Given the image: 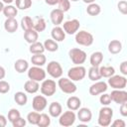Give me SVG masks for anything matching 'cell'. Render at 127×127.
Returning a JSON list of instances; mask_svg holds the SVG:
<instances>
[{"instance_id": "6da1fadb", "label": "cell", "mask_w": 127, "mask_h": 127, "mask_svg": "<svg viewBox=\"0 0 127 127\" xmlns=\"http://www.w3.org/2000/svg\"><path fill=\"white\" fill-rule=\"evenodd\" d=\"M113 116L112 108L108 106H104L99 110L98 114V124L102 127H107L111 124V119Z\"/></svg>"}, {"instance_id": "7a4b0ae2", "label": "cell", "mask_w": 127, "mask_h": 127, "mask_svg": "<svg viewBox=\"0 0 127 127\" xmlns=\"http://www.w3.org/2000/svg\"><path fill=\"white\" fill-rule=\"evenodd\" d=\"M68 56H69V59L71 60V62L76 65H80L86 60V53L77 48H73V49L69 50Z\"/></svg>"}, {"instance_id": "3957f363", "label": "cell", "mask_w": 127, "mask_h": 127, "mask_svg": "<svg viewBox=\"0 0 127 127\" xmlns=\"http://www.w3.org/2000/svg\"><path fill=\"white\" fill-rule=\"evenodd\" d=\"M85 74H86V69L82 65L73 66V67L69 68L67 71V76L72 81H78V80L83 79Z\"/></svg>"}, {"instance_id": "277c9868", "label": "cell", "mask_w": 127, "mask_h": 127, "mask_svg": "<svg viewBox=\"0 0 127 127\" xmlns=\"http://www.w3.org/2000/svg\"><path fill=\"white\" fill-rule=\"evenodd\" d=\"M58 85L63 92L67 93V94H71L76 91V85L69 78L61 77L58 81Z\"/></svg>"}, {"instance_id": "5b68a950", "label": "cell", "mask_w": 127, "mask_h": 127, "mask_svg": "<svg viewBox=\"0 0 127 127\" xmlns=\"http://www.w3.org/2000/svg\"><path fill=\"white\" fill-rule=\"evenodd\" d=\"M75 42L80 46H90L93 43V36L86 31H79L75 35Z\"/></svg>"}, {"instance_id": "8992f818", "label": "cell", "mask_w": 127, "mask_h": 127, "mask_svg": "<svg viewBox=\"0 0 127 127\" xmlns=\"http://www.w3.org/2000/svg\"><path fill=\"white\" fill-rule=\"evenodd\" d=\"M57 91L56 82L53 79H44L41 84V92L45 96H52Z\"/></svg>"}, {"instance_id": "52a82bcc", "label": "cell", "mask_w": 127, "mask_h": 127, "mask_svg": "<svg viewBox=\"0 0 127 127\" xmlns=\"http://www.w3.org/2000/svg\"><path fill=\"white\" fill-rule=\"evenodd\" d=\"M28 77L30 79L36 80V81H43L46 78V71L41 68L40 66L34 65L30 68H28Z\"/></svg>"}, {"instance_id": "ba28073f", "label": "cell", "mask_w": 127, "mask_h": 127, "mask_svg": "<svg viewBox=\"0 0 127 127\" xmlns=\"http://www.w3.org/2000/svg\"><path fill=\"white\" fill-rule=\"evenodd\" d=\"M108 84L114 88V89H123L126 87L127 84V79L125 76L122 75H111L108 79Z\"/></svg>"}, {"instance_id": "9c48e42d", "label": "cell", "mask_w": 127, "mask_h": 127, "mask_svg": "<svg viewBox=\"0 0 127 127\" xmlns=\"http://www.w3.org/2000/svg\"><path fill=\"white\" fill-rule=\"evenodd\" d=\"M75 114L72 110H68L64 112L63 114L60 115V119H59V123L60 125L64 126V127H68L71 126L74 121H75Z\"/></svg>"}, {"instance_id": "30bf717a", "label": "cell", "mask_w": 127, "mask_h": 127, "mask_svg": "<svg viewBox=\"0 0 127 127\" xmlns=\"http://www.w3.org/2000/svg\"><path fill=\"white\" fill-rule=\"evenodd\" d=\"M47 71L54 78H60L63 74V68H62L61 64L56 61H52L48 64Z\"/></svg>"}, {"instance_id": "8fae6325", "label": "cell", "mask_w": 127, "mask_h": 127, "mask_svg": "<svg viewBox=\"0 0 127 127\" xmlns=\"http://www.w3.org/2000/svg\"><path fill=\"white\" fill-rule=\"evenodd\" d=\"M110 95L111 100H113L117 104H122L127 102V92L123 89H114Z\"/></svg>"}, {"instance_id": "7c38bea8", "label": "cell", "mask_w": 127, "mask_h": 127, "mask_svg": "<svg viewBox=\"0 0 127 127\" xmlns=\"http://www.w3.org/2000/svg\"><path fill=\"white\" fill-rule=\"evenodd\" d=\"M79 21L76 20V19H72V20H69V21H66L64 23V31L68 34V35H72V34H75L78 29H79Z\"/></svg>"}, {"instance_id": "4fadbf2b", "label": "cell", "mask_w": 127, "mask_h": 127, "mask_svg": "<svg viewBox=\"0 0 127 127\" xmlns=\"http://www.w3.org/2000/svg\"><path fill=\"white\" fill-rule=\"evenodd\" d=\"M47 98L43 95H36L34 98H33V101H32V106L34 108L35 111H43L46 107H47Z\"/></svg>"}, {"instance_id": "5bb4252c", "label": "cell", "mask_w": 127, "mask_h": 127, "mask_svg": "<svg viewBox=\"0 0 127 127\" xmlns=\"http://www.w3.org/2000/svg\"><path fill=\"white\" fill-rule=\"evenodd\" d=\"M106 90H107V83L104 81H97V82L93 83L92 85H90V87H89V93L93 96L103 93Z\"/></svg>"}, {"instance_id": "9a60e30c", "label": "cell", "mask_w": 127, "mask_h": 127, "mask_svg": "<svg viewBox=\"0 0 127 127\" xmlns=\"http://www.w3.org/2000/svg\"><path fill=\"white\" fill-rule=\"evenodd\" d=\"M77 110H78L77 111V118L79 119V121H81L83 123H87L91 120L92 113H91L89 108L82 107V108H78Z\"/></svg>"}, {"instance_id": "2e32d148", "label": "cell", "mask_w": 127, "mask_h": 127, "mask_svg": "<svg viewBox=\"0 0 127 127\" xmlns=\"http://www.w3.org/2000/svg\"><path fill=\"white\" fill-rule=\"evenodd\" d=\"M50 17H51V21L52 23L55 25V26H59L63 23V20H64V12L57 8V9H54L51 14H50Z\"/></svg>"}, {"instance_id": "e0dca14e", "label": "cell", "mask_w": 127, "mask_h": 127, "mask_svg": "<svg viewBox=\"0 0 127 127\" xmlns=\"http://www.w3.org/2000/svg\"><path fill=\"white\" fill-rule=\"evenodd\" d=\"M51 35H52L53 40H55L56 42H62L65 38V32L64 31L63 28H61L59 26H56L52 29Z\"/></svg>"}, {"instance_id": "ac0fdd59", "label": "cell", "mask_w": 127, "mask_h": 127, "mask_svg": "<svg viewBox=\"0 0 127 127\" xmlns=\"http://www.w3.org/2000/svg\"><path fill=\"white\" fill-rule=\"evenodd\" d=\"M39 88H40L39 82L36 80H33V79L27 80L24 84V89L28 93H36L39 90Z\"/></svg>"}, {"instance_id": "d6986e66", "label": "cell", "mask_w": 127, "mask_h": 127, "mask_svg": "<svg viewBox=\"0 0 127 127\" xmlns=\"http://www.w3.org/2000/svg\"><path fill=\"white\" fill-rule=\"evenodd\" d=\"M4 28L8 33H14L18 29V22L15 18H7L4 22Z\"/></svg>"}, {"instance_id": "ffe728a7", "label": "cell", "mask_w": 127, "mask_h": 127, "mask_svg": "<svg viewBox=\"0 0 127 127\" xmlns=\"http://www.w3.org/2000/svg\"><path fill=\"white\" fill-rule=\"evenodd\" d=\"M63 108L59 102H52L49 106V113L52 117H59L62 114Z\"/></svg>"}, {"instance_id": "44dd1931", "label": "cell", "mask_w": 127, "mask_h": 127, "mask_svg": "<svg viewBox=\"0 0 127 127\" xmlns=\"http://www.w3.org/2000/svg\"><path fill=\"white\" fill-rule=\"evenodd\" d=\"M80 104H81V101L77 96H70L66 101L67 108L69 110H72V111L77 110L80 107Z\"/></svg>"}, {"instance_id": "7402d4cb", "label": "cell", "mask_w": 127, "mask_h": 127, "mask_svg": "<svg viewBox=\"0 0 127 127\" xmlns=\"http://www.w3.org/2000/svg\"><path fill=\"white\" fill-rule=\"evenodd\" d=\"M103 61V54L101 52H94L89 59L91 66H99Z\"/></svg>"}, {"instance_id": "603a6c76", "label": "cell", "mask_w": 127, "mask_h": 127, "mask_svg": "<svg viewBox=\"0 0 127 127\" xmlns=\"http://www.w3.org/2000/svg\"><path fill=\"white\" fill-rule=\"evenodd\" d=\"M38 32L34 29H31V30H28V31H25V34H24V38L26 40L27 43L29 44H33L35 42L38 41Z\"/></svg>"}, {"instance_id": "cb8c5ba5", "label": "cell", "mask_w": 127, "mask_h": 127, "mask_svg": "<svg viewBox=\"0 0 127 127\" xmlns=\"http://www.w3.org/2000/svg\"><path fill=\"white\" fill-rule=\"evenodd\" d=\"M14 68L16 69L17 72L22 73V72H25V71L29 68V64H28L27 61L20 59V60H17V61L15 62V64H14Z\"/></svg>"}, {"instance_id": "d4e9b609", "label": "cell", "mask_w": 127, "mask_h": 127, "mask_svg": "<svg viewBox=\"0 0 127 127\" xmlns=\"http://www.w3.org/2000/svg\"><path fill=\"white\" fill-rule=\"evenodd\" d=\"M121 50H122V44L118 40H112L108 44V51H109V53H111L113 55L120 53Z\"/></svg>"}, {"instance_id": "484cf974", "label": "cell", "mask_w": 127, "mask_h": 127, "mask_svg": "<svg viewBox=\"0 0 127 127\" xmlns=\"http://www.w3.org/2000/svg\"><path fill=\"white\" fill-rule=\"evenodd\" d=\"M46 61H47V59H46L45 55H43V54H35V55H33L32 58H31L32 64H33L34 65H37V66H42V65H44V64H46Z\"/></svg>"}, {"instance_id": "4316f807", "label": "cell", "mask_w": 127, "mask_h": 127, "mask_svg": "<svg viewBox=\"0 0 127 127\" xmlns=\"http://www.w3.org/2000/svg\"><path fill=\"white\" fill-rule=\"evenodd\" d=\"M3 14L4 16H6L7 18H15L18 14V10H17V7L13 6V5H7V6H4L3 8Z\"/></svg>"}, {"instance_id": "83f0119b", "label": "cell", "mask_w": 127, "mask_h": 127, "mask_svg": "<svg viewBox=\"0 0 127 127\" xmlns=\"http://www.w3.org/2000/svg\"><path fill=\"white\" fill-rule=\"evenodd\" d=\"M14 100L16 101V103L20 106H23L27 103L28 101V97L26 95V93L22 92V91H18L14 94Z\"/></svg>"}, {"instance_id": "f1b7e54d", "label": "cell", "mask_w": 127, "mask_h": 127, "mask_svg": "<svg viewBox=\"0 0 127 127\" xmlns=\"http://www.w3.org/2000/svg\"><path fill=\"white\" fill-rule=\"evenodd\" d=\"M86 12L90 16H97L101 12V8H100V6L98 4L93 2V3L88 4V6L86 8Z\"/></svg>"}, {"instance_id": "f546056e", "label": "cell", "mask_w": 127, "mask_h": 127, "mask_svg": "<svg viewBox=\"0 0 127 127\" xmlns=\"http://www.w3.org/2000/svg\"><path fill=\"white\" fill-rule=\"evenodd\" d=\"M88 78L90 80H92V81H97L98 79L101 78L98 66H91L89 68V70H88Z\"/></svg>"}, {"instance_id": "4dcf8cb0", "label": "cell", "mask_w": 127, "mask_h": 127, "mask_svg": "<svg viewBox=\"0 0 127 127\" xmlns=\"http://www.w3.org/2000/svg\"><path fill=\"white\" fill-rule=\"evenodd\" d=\"M21 27L24 31H28V30H31V29H34V22L33 20L28 17V16H25L21 19Z\"/></svg>"}, {"instance_id": "1f68e13d", "label": "cell", "mask_w": 127, "mask_h": 127, "mask_svg": "<svg viewBox=\"0 0 127 127\" xmlns=\"http://www.w3.org/2000/svg\"><path fill=\"white\" fill-rule=\"evenodd\" d=\"M43 45H44L45 50H47V51H49V52H56V51H58V49H59L58 43H57L55 40H52V39L46 40Z\"/></svg>"}, {"instance_id": "d6a6232c", "label": "cell", "mask_w": 127, "mask_h": 127, "mask_svg": "<svg viewBox=\"0 0 127 127\" xmlns=\"http://www.w3.org/2000/svg\"><path fill=\"white\" fill-rule=\"evenodd\" d=\"M29 50H30V52L33 55H35V54H43L44 51H45V48H44V45L42 43H40V42L37 41V42L31 44Z\"/></svg>"}, {"instance_id": "836d02e7", "label": "cell", "mask_w": 127, "mask_h": 127, "mask_svg": "<svg viewBox=\"0 0 127 127\" xmlns=\"http://www.w3.org/2000/svg\"><path fill=\"white\" fill-rule=\"evenodd\" d=\"M99 68V72L101 77H110L111 75H113L115 73V69L113 66H100Z\"/></svg>"}, {"instance_id": "e575fe53", "label": "cell", "mask_w": 127, "mask_h": 127, "mask_svg": "<svg viewBox=\"0 0 127 127\" xmlns=\"http://www.w3.org/2000/svg\"><path fill=\"white\" fill-rule=\"evenodd\" d=\"M50 124H51L50 116L48 114H46V113L40 114V118H39V121H38L37 125L39 127H48Z\"/></svg>"}, {"instance_id": "d590c367", "label": "cell", "mask_w": 127, "mask_h": 127, "mask_svg": "<svg viewBox=\"0 0 127 127\" xmlns=\"http://www.w3.org/2000/svg\"><path fill=\"white\" fill-rule=\"evenodd\" d=\"M39 118H40V113L38 111H32L27 115L28 122L30 124H33V125H37V123L39 121Z\"/></svg>"}, {"instance_id": "8d00e7d4", "label": "cell", "mask_w": 127, "mask_h": 127, "mask_svg": "<svg viewBox=\"0 0 127 127\" xmlns=\"http://www.w3.org/2000/svg\"><path fill=\"white\" fill-rule=\"evenodd\" d=\"M16 7L20 10H26L32 6V0H15Z\"/></svg>"}, {"instance_id": "74e56055", "label": "cell", "mask_w": 127, "mask_h": 127, "mask_svg": "<svg viewBox=\"0 0 127 127\" xmlns=\"http://www.w3.org/2000/svg\"><path fill=\"white\" fill-rule=\"evenodd\" d=\"M46 21L45 19L43 18H38L37 19V22L34 23V30H36L37 32H43L45 29H46Z\"/></svg>"}, {"instance_id": "f35d334b", "label": "cell", "mask_w": 127, "mask_h": 127, "mask_svg": "<svg viewBox=\"0 0 127 127\" xmlns=\"http://www.w3.org/2000/svg\"><path fill=\"white\" fill-rule=\"evenodd\" d=\"M19 117H21L19 110L15 109V108H12V109L9 110V112H8V120H9L11 123H12L13 121H15L16 119H18Z\"/></svg>"}, {"instance_id": "ab89813d", "label": "cell", "mask_w": 127, "mask_h": 127, "mask_svg": "<svg viewBox=\"0 0 127 127\" xmlns=\"http://www.w3.org/2000/svg\"><path fill=\"white\" fill-rule=\"evenodd\" d=\"M58 4H59V9H61L63 12H66L70 8V1L69 0H61Z\"/></svg>"}, {"instance_id": "60d3db41", "label": "cell", "mask_w": 127, "mask_h": 127, "mask_svg": "<svg viewBox=\"0 0 127 127\" xmlns=\"http://www.w3.org/2000/svg\"><path fill=\"white\" fill-rule=\"evenodd\" d=\"M99 101H100V103H101L102 105H104V106H108V105L110 104V102H111L110 95H109V94H106V93L102 94V95L100 96V98H99Z\"/></svg>"}, {"instance_id": "b9f144b4", "label": "cell", "mask_w": 127, "mask_h": 127, "mask_svg": "<svg viewBox=\"0 0 127 127\" xmlns=\"http://www.w3.org/2000/svg\"><path fill=\"white\" fill-rule=\"evenodd\" d=\"M117 7H118V10H119L123 15H126V14H127V2H126L125 0L119 1V3L117 4Z\"/></svg>"}, {"instance_id": "7bdbcfd3", "label": "cell", "mask_w": 127, "mask_h": 127, "mask_svg": "<svg viewBox=\"0 0 127 127\" xmlns=\"http://www.w3.org/2000/svg\"><path fill=\"white\" fill-rule=\"evenodd\" d=\"M10 90V84L5 80H0V93H7Z\"/></svg>"}, {"instance_id": "ee69618b", "label": "cell", "mask_w": 127, "mask_h": 127, "mask_svg": "<svg viewBox=\"0 0 127 127\" xmlns=\"http://www.w3.org/2000/svg\"><path fill=\"white\" fill-rule=\"evenodd\" d=\"M13 127H24L26 125V120L22 117H19L18 119H16L15 121L12 122Z\"/></svg>"}, {"instance_id": "f6af8a7d", "label": "cell", "mask_w": 127, "mask_h": 127, "mask_svg": "<svg viewBox=\"0 0 127 127\" xmlns=\"http://www.w3.org/2000/svg\"><path fill=\"white\" fill-rule=\"evenodd\" d=\"M119 68H120V71H121V73L123 75H127V62L126 61H124V62L121 63Z\"/></svg>"}, {"instance_id": "bcb514c9", "label": "cell", "mask_w": 127, "mask_h": 127, "mask_svg": "<svg viewBox=\"0 0 127 127\" xmlns=\"http://www.w3.org/2000/svg\"><path fill=\"white\" fill-rule=\"evenodd\" d=\"M111 125L114 126V127H125L126 123L122 119H116V120H114V122Z\"/></svg>"}, {"instance_id": "7dc6e473", "label": "cell", "mask_w": 127, "mask_h": 127, "mask_svg": "<svg viewBox=\"0 0 127 127\" xmlns=\"http://www.w3.org/2000/svg\"><path fill=\"white\" fill-rule=\"evenodd\" d=\"M120 113L122 116H127V102L120 104Z\"/></svg>"}, {"instance_id": "c3c4849f", "label": "cell", "mask_w": 127, "mask_h": 127, "mask_svg": "<svg viewBox=\"0 0 127 127\" xmlns=\"http://www.w3.org/2000/svg\"><path fill=\"white\" fill-rule=\"evenodd\" d=\"M7 125V119L4 115L0 114V127H5Z\"/></svg>"}, {"instance_id": "681fc988", "label": "cell", "mask_w": 127, "mask_h": 127, "mask_svg": "<svg viewBox=\"0 0 127 127\" xmlns=\"http://www.w3.org/2000/svg\"><path fill=\"white\" fill-rule=\"evenodd\" d=\"M46 1V3L48 4V5H51V6H53V5H56V4H58L61 0H45Z\"/></svg>"}, {"instance_id": "f907efd6", "label": "cell", "mask_w": 127, "mask_h": 127, "mask_svg": "<svg viewBox=\"0 0 127 127\" xmlns=\"http://www.w3.org/2000/svg\"><path fill=\"white\" fill-rule=\"evenodd\" d=\"M5 74H6V71H5L4 67L0 65V80H1V79H3V78L5 77Z\"/></svg>"}, {"instance_id": "816d5d0a", "label": "cell", "mask_w": 127, "mask_h": 127, "mask_svg": "<svg viewBox=\"0 0 127 127\" xmlns=\"http://www.w3.org/2000/svg\"><path fill=\"white\" fill-rule=\"evenodd\" d=\"M3 1V3H6V4H11L14 0H2Z\"/></svg>"}, {"instance_id": "f5cc1de1", "label": "cell", "mask_w": 127, "mask_h": 127, "mask_svg": "<svg viewBox=\"0 0 127 127\" xmlns=\"http://www.w3.org/2000/svg\"><path fill=\"white\" fill-rule=\"evenodd\" d=\"M95 0H83L84 3H87V4H90V3H93Z\"/></svg>"}, {"instance_id": "db71d44e", "label": "cell", "mask_w": 127, "mask_h": 127, "mask_svg": "<svg viewBox=\"0 0 127 127\" xmlns=\"http://www.w3.org/2000/svg\"><path fill=\"white\" fill-rule=\"evenodd\" d=\"M3 8H4V4H3V2L0 1V12L3 11Z\"/></svg>"}, {"instance_id": "11a10c76", "label": "cell", "mask_w": 127, "mask_h": 127, "mask_svg": "<svg viewBox=\"0 0 127 127\" xmlns=\"http://www.w3.org/2000/svg\"><path fill=\"white\" fill-rule=\"evenodd\" d=\"M69 1H73V2H76V1H78V0H69Z\"/></svg>"}]
</instances>
